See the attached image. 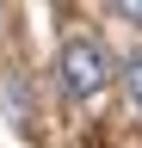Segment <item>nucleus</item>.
<instances>
[{
	"mask_svg": "<svg viewBox=\"0 0 142 148\" xmlns=\"http://www.w3.org/2000/svg\"><path fill=\"white\" fill-rule=\"evenodd\" d=\"M105 74H111V62H105V49L93 37H74V43L62 49V86L74 92V99H93L105 86Z\"/></svg>",
	"mask_w": 142,
	"mask_h": 148,
	"instance_id": "1",
	"label": "nucleus"
},
{
	"mask_svg": "<svg viewBox=\"0 0 142 148\" xmlns=\"http://www.w3.org/2000/svg\"><path fill=\"white\" fill-rule=\"evenodd\" d=\"M123 86H130V99L142 111V56H130V68H123Z\"/></svg>",
	"mask_w": 142,
	"mask_h": 148,
	"instance_id": "2",
	"label": "nucleus"
},
{
	"mask_svg": "<svg viewBox=\"0 0 142 148\" xmlns=\"http://www.w3.org/2000/svg\"><path fill=\"white\" fill-rule=\"evenodd\" d=\"M111 12H117V18H142V0H117Z\"/></svg>",
	"mask_w": 142,
	"mask_h": 148,
	"instance_id": "3",
	"label": "nucleus"
}]
</instances>
